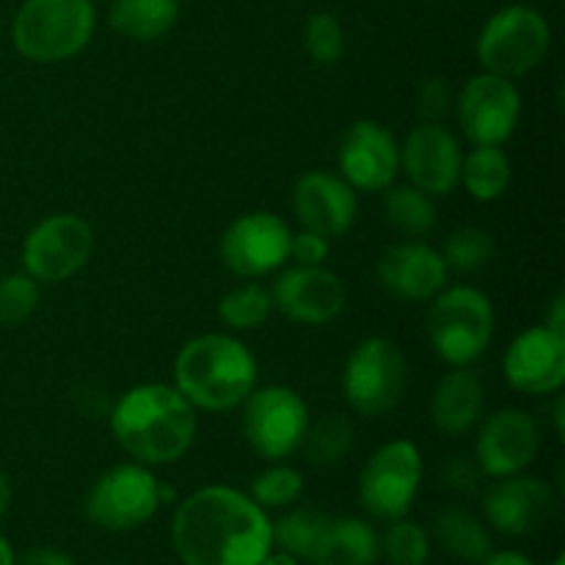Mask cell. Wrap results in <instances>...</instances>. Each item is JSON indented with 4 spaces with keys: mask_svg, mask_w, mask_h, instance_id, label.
<instances>
[{
    "mask_svg": "<svg viewBox=\"0 0 565 565\" xmlns=\"http://www.w3.org/2000/svg\"><path fill=\"white\" fill-rule=\"evenodd\" d=\"M171 546L182 565H259L274 552V522L243 491L204 486L177 505Z\"/></svg>",
    "mask_w": 565,
    "mask_h": 565,
    "instance_id": "1",
    "label": "cell"
},
{
    "mask_svg": "<svg viewBox=\"0 0 565 565\" xmlns=\"http://www.w3.org/2000/svg\"><path fill=\"white\" fill-rule=\"evenodd\" d=\"M116 445L143 467H166L191 450L196 439V408L174 384H138L108 412Z\"/></svg>",
    "mask_w": 565,
    "mask_h": 565,
    "instance_id": "2",
    "label": "cell"
},
{
    "mask_svg": "<svg viewBox=\"0 0 565 565\" xmlns=\"http://www.w3.org/2000/svg\"><path fill=\"white\" fill-rule=\"evenodd\" d=\"M174 386L193 408L224 414L257 390V359L232 334H202L180 348Z\"/></svg>",
    "mask_w": 565,
    "mask_h": 565,
    "instance_id": "3",
    "label": "cell"
},
{
    "mask_svg": "<svg viewBox=\"0 0 565 565\" xmlns=\"http://www.w3.org/2000/svg\"><path fill=\"white\" fill-rule=\"evenodd\" d=\"M97 9L92 0H25L11 22L14 50L36 64L75 58L92 42Z\"/></svg>",
    "mask_w": 565,
    "mask_h": 565,
    "instance_id": "4",
    "label": "cell"
},
{
    "mask_svg": "<svg viewBox=\"0 0 565 565\" xmlns=\"http://www.w3.org/2000/svg\"><path fill=\"white\" fill-rule=\"evenodd\" d=\"M425 331L441 362L469 367L489 351L494 340V307L489 296L472 285L445 287L430 298Z\"/></svg>",
    "mask_w": 565,
    "mask_h": 565,
    "instance_id": "5",
    "label": "cell"
},
{
    "mask_svg": "<svg viewBox=\"0 0 565 565\" xmlns=\"http://www.w3.org/2000/svg\"><path fill=\"white\" fill-rule=\"evenodd\" d=\"M550 20L533 6L513 3L486 20L478 33L475 53L483 72L516 81L541 66V61L550 53Z\"/></svg>",
    "mask_w": 565,
    "mask_h": 565,
    "instance_id": "6",
    "label": "cell"
},
{
    "mask_svg": "<svg viewBox=\"0 0 565 565\" xmlns=\"http://www.w3.org/2000/svg\"><path fill=\"white\" fill-rule=\"evenodd\" d=\"M408 390V362L401 345L386 337L359 342L342 367V395L362 417H384L395 412Z\"/></svg>",
    "mask_w": 565,
    "mask_h": 565,
    "instance_id": "7",
    "label": "cell"
},
{
    "mask_svg": "<svg viewBox=\"0 0 565 565\" xmlns=\"http://www.w3.org/2000/svg\"><path fill=\"white\" fill-rule=\"evenodd\" d=\"M163 505V483L143 463H116L86 491V519L108 533H127L147 524Z\"/></svg>",
    "mask_w": 565,
    "mask_h": 565,
    "instance_id": "8",
    "label": "cell"
},
{
    "mask_svg": "<svg viewBox=\"0 0 565 565\" xmlns=\"http://www.w3.org/2000/svg\"><path fill=\"white\" fill-rule=\"evenodd\" d=\"M423 452L414 441H386L367 458L359 472V505L367 516L386 524L408 516L419 494V486H423Z\"/></svg>",
    "mask_w": 565,
    "mask_h": 565,
    "instance_id": "9",
    "label": "cell"
},
{
    "mask_svg": "<svg viewBox=\"0 0 565 565\" xmlns=\"http://www.w3.org/2000/svg\"><path fill=\"white\" fill-rule=\"evenodd\" d=\"M309 406L290 386H263L243 401V436L259 458L287 461L303 445Z\"/></svg>",
    "mask_w": 565,
    "mask_h": 565,
    "instance_id": "10",
    "label": "cell"
},
{
    "mask_svg": "<svg viewBox=\"0 0 565 565\" xmlns=\"http://www.w3.org/2000/svg\"><path fill=\"white\" fill-rule=\"evenodd\" d=\"M94 252V232L75 213H55L39 221L22 241V268L39 285L72 279Z\"/></svg>",
    "mask_w": 565,
    "mask_h": 565,
    "instance_id": "11",
    "label": "cell"
},
{
    "mask_svg": "<svg viewBox=\"0 0 565 565\" xmlns=\"http://www.w3.org/2000/svg\"><path fill=\"white\" fill-rule=\"evenodd\" d=\"M456 114L472 147H502L511 141L522 119V94L508 77L483 72L463 83Z\"/></svg>",
    "mask_w": 565,
    "mask_h": 565,
    "instance_id": "12",
    "label": "cell"
},
{
    "mask_svg": "<svg viewBox=\"0 0 565 565\" xmlns=\"http://www.w3.org/2000/svg\"><path fill=\"white\" fill-rule=\"evenodd\" d=\"M292 230L268 210L241 215L224 230L218 243L221 263L243 279L270 276L290 263Z\"/></svg>",
    "mask_w": 565,
    "mask_h": 565,
    "instance_id": "13",
    "label": "cell"
},
{
    "mask_svg": "<svg viewBox=\"0 0 565 565\" xmlns=\"http://www.w3.org/2000/svg\"><path fill=\"white\" fill-rule=\"evenodd\" d=\"M337 169L353 191L381 193L401 174V143L381 121L359 119L337 143Z\"/></svg>",
    "mask_w": 565,
    "mask_h": 565,
    "instance_id": "14",
    "label": "cell"
},
{
    "mask_svg": "<svg viewBox=\"0 0 565 565\" xmlns=\"http://www.w3.org/2000/svg\"><path fill=\"white\" fill-rule=\"evenodd\" d=\"M461 143L441 121H419L401 143V171L408 177V185L430 199L450 196L461 185Z\"/></svg>",
    "mask_w": 565,
    "mask_h": 565,
    "instance_id": "15",
    "label": "cell"
},
{
    "mask_svg": "<svg viewBox=\"0 0 565 565\" xmlns=\"http://www.w3.org/2000/svg\"><path fill=\"white\" fill-rule=\"evenodd\" d=\"M270 303L285 320L298 326H326L345 312L348 292L340 276L326 265L281 270L268 287Z\"/></svg>",
    "mask_w": 565,
    "mask_h": 565,
    "instance_id": "16",
    "label": "cell"
},
{
    "mask_svg": "<svg viewBox=\"0 0 565 565\" xmlns=\"http://www.w3.org/2000/svg\"><path fill=\"white\" fill-rule=\"evenodd\" d=\"M557 511V494L546 480L533 475L494 478L483 494V516L502 535H533L552 522Z\"/></svg>",
    "mask_w": 565,
    "mask_h": 565,
    "instance_id": "17",
    "label": "cell"
},
{
    "mask_svg": "<svg viewBox=\"0 0 565 565\" xmlns=\"http://www.w3.org/2000/svg\"><path fill=\"white\" fill-rule=\"evenodd\" d=\"M475 461L486 478H508L519 475L535 461L541 447V430L533 414L522 408H500L480 419Z\"/></svg>",
    "mask_w": 565,
    "mask_h": 565,
    "instance_id": "18",
    "label": "cell"
},
{
    "mask_svg": "<svg viewBox=\"0 0 565 565\" xmlns=\"http://www.w3.org/2000/svg\"><path fill=\"white\" fill-rule=\"evenodd\" d=\"M375 279L381 290L390 292L397 301L423 303L445 290L450 270L439 248L408 237L381 254L375 263Z\"/></svg>",
    "mask_w": 565,
    "mask_h": 565,
    "instance_id": "19",
    "label": "cell"
},
{
    "mask_svg": "<svg viewBox=\"0 0 565 565\" xmlns=\"http://www.w3.org/2000/svg\"><path fill=\"white\" fill-rule=\"evenodd\" d=\"M292 213L301 230L318 235L342 237L359 218V196L340 174L331 171H307L292 185Z\"/></svg>",
    "mask_w": 565,
    "mask_h": 565,
    "instance_id": "20",
    "label": "cell"
},
{
    "mask_svg": "<svg viewBox=\"0 0 565 565\" xmlns=\"http://www.w3.org/2000/svg\"><path fill=\"white\" fill-rule=\"evenodd\" d=\"M505 381L524 395H552L565 384V334L535 326L508 345L502 359Z\"/></svg>",
    "mask_w": 565,
    "mask_h": 565,
    "instance_id": "21",
    "label": "cell"
},
{
    "mask_svg": "<svg viewBox=\"0 0 565 565\" xmlns=\"http://www.w3.org/2000/svg\"><path fill=\"white\" fill-rule=\"evenodd\" d=\"M486 392L483 381L469 367H452L441 375L430 397V423L445 436H467L483 419Z\"/></svg>",
    "mask_w": 565,
    "mask_h": 565,
    "instance_id": "22",
    "label": "cell"
},
{
    "mask_svg": "<svg viewBox=\"0 0 565 565\" xmlns=\"http://www.w3.org/2000/svg\"><path fill=\"white\" fill-rule=\"evenodd\" d=\"M381 561L379 533L359 516H331L315 544L309 565H375Z\"/></svg>",
    "mask_w": 565,
    "mask_h": 565,
    "instance_id": "23",
    "label": "cell"
},
{
    "mask_svg": "<svg viewBox=\"0 0 565 565\" xmlns=\"http://www.w3.org/2000/svg\"><path fill=\"white\" fill-rule=\"evenodd\" d=\"M434 539L447 555L467 565H480L494 552L489 527L461 505H447L436 513Z\"/></svg>",
    "mask_w": 565,
    "mask_h": 565,
    "instance_id": "24",
    "label": "cell"
},
{
    "mask_svg": "<svg viewBox=\"0 0 565 565\" xmlns=\"http://www.w3.org/2000/svg\"><path fill=\"white\" fill-rule=\"evenodd\" d=\"M180 20V0H114L108 22L132 42H158Z\"/></svg>",
    "mask_w": 565,
    "mask_h": 565,
    "instance_id": "25",
    "label": "cell"
},
{
    "mask_svg": "<svg viewBox=\"0 0 565 565\" xmlns=\"http://www.w3.org/2000/svg\"><path fill=\"white\" fill-rule=\"evenodd\" d=\"M511 158L502 147H472V152L463 154L461 185L475 202H497L511 185Z\"/></svg>",
    "mask_w": 565,
    "mask_h": 565,
    "instance_id": "26",
    "label": "cell"
},
{
    "mask_svg": "<svg viewBox=\"0 0 565 565\" xmlns=\"http://www.w3.org/2000/svg\"><path fill=\"white\" fill-rule=\"evenodd\" d=\"M384 218L395 232L406 237H423L436 226V204L428 193L414 185L386 188L384 196Z\"/></svg>",
    "mask_w": 565,
    "mask_h": 565,
    "instance_id": "27",
    "label": "cell"
},
{
    "mask_svg": "<svg viewBox=\"0 0 565 565\" xmlns=\"http://www.w3.org/2000/svg\"><path fill=\"white\" fill-rule=\"evenodd\" d=\"M353 447V423L345 414H326L318 423H309L303 436V456L315 467H337Z\"/></svg>",
    "mask_w": 565,
    "mask_h": 565,
    "instance_id": "28",
    "label": "cell"
},
{
    "mask_svg": "<svg viewBox=\"0 0 565 565\" xmlns=\"http://www.w3.org/2000/svg\"><path fill=\"white\" fill-rule=\"evenodd\" d=\"M329 519V513L315 505L292 508L290 513L279 516V522H274V546L296 561H309Z\"/></svg>",
    "mask_w": 565,
    "mask_h": 565,
    "instance_id": "29",
    "label": "cell"
},
{
    "mask_svg": "<svg viewBox=\"0 0 565 565\" xmlns=\"http://www.w3.org/2000/svg\"><path fill=\"white\" fill-rule=\"evenodd\" d=\"M270 312H274V303H270L268 287L257 285V281L235 287L218 301V320L230 331L263 329Z\"/></svg>",
    "mask_w": 565,
    "mask_h": 565,
    "instance_id": "30",
    "label": "cell"
},
{
    "mask_svg": "<svg viewBox=\"0 0 565 565\" xmlns=\"http://www.w3.org/2000/svg\"><path fill=\"white\" fill-rule=\"evenodd\" d=\"M381 557L390 565H428L430 535L414 519L403 516L390 522V527L379 535Z\"/></svg>",
    "mask_w": 565,
    "mask_h": 565,
    "instance_id": "31",
    "label": "cell"
},
{
    "mask_svg": "<svg viewBox=\"0 0 565 565\" xmlns=\"http://www.w3.org/2000/svg\"><path fill=\"white\" fill-rule=\"evenodd\" d=\"M497 252V243L491 237V232L480 230V226H463V230L452 232L447 237L445 248H441V257L450 274H478L486 265L491 263Z\"/></svg>",
    "mask_w": 565,
    "mask_h": 565,
    "instance_id": "32",
    "label": "cell"
},
{
    "mask_svg": "<svg viewBox=\"0 0 565 565\" xmlns=\"http://www.w3.org/2000/svg\"><path fill=\"white\" fill-rule=\"evenodd\" d=\"M303 494V475L287 463H274L265 472L252 480V500L263 511H276V508H290L301 500Z\"/></svg>",
    "mask_w": 565,
    "mask_h": 565,
    "instance_id": "33",
    "label": "cell"
},
{
    "mask_svg": "<svg viewBox=\"0 0 565 565\" xmlns=\"http://www.w3.org/2000/svg\"><path fill=\"white\" fill-rule=\"evenodd\" d=\"M42 301V290L33 276L22 274H6L0 279V329H14L22 326Z\"/></svg>",
    "mask_w": 565,
    "mask_h": 565,
    "instance_id": "34",
    "label": "cell"
},
{
    "mask_svg": "<svg viewBox=\"0 0 565 565\" xmlns=\"http://www.w3.org/2000/svg\"><path fill=\"white\" fill-rule=\"evenodd\" d=\"M303 44L318 66H334L345 55V28L331 11H315L303 28Z\"/></svg>",
    "mask_w": 565,
    "mask_h": 565,
    "instance_id": "35",
    "label": "cell"
},
{
    "mask_svg": "<svg viewBox=\"0 0 565 565\" xmlns=\"http://www.w3.org/2000/svg\"><path fill=\"white\" fill-rule=\"evenodd\" d=\"M480 478H486L483 469L478 467V461H472V458L467 456H450L439 469L441 489H447L450 494L458 497L478 494Z\"/></svg>",
    "mask_w": 565,
    "mask_h": 565,
    "instance_id": "36",
    "label": "cell"
},
{
    "mask_svg": "<svg viewBox=\"0 0 565 565\" xmlns=\"http://www.w3.org/2000/svg\"><path fill=\"white\" fill-rule=\"evenodd\" d=\"M452 92L445 77H425L417 88V116L423 121H441L450 114Z\"/></svg>",
    "mask_w": 565,
    "mask_h": 565,
    "instance_id": "37",
    "label": "cell"
},
{
    "mask_svg": "<svg viewBox=\"0 0 565 565\" xmlns=\"http://www.w3.org/2000/svg\"><path fill=\"white\" fill-rule=\"evenodd\" d=\"M331 252L329 237L318 235V232L298 230L292 232L290 237V259L301 268H318V265H326Z\"/></svg>",
    "mask_w": 565,
    "mask_h": 565,
    "instance_id": "38",
    "label": "cell"
},
{
    "mask_svg": "<svg viewBox=\"0 0 565 565\" xmlns=\"http://www.w3.org/2000/svg\"><path fill=\"white\" fill-rule=\"evenodd\" d=\"M14 565H77L66 552L53 550V546H33V550L22 552Z\"/></svg>",
    "mask_w": 565,
    "mask_h": 565,
    "instance_id": "39",
    "label": "cell"
},
{
    "mask_svg": "<svg viewBox=\"0 0 565 565\" xmlns=\"http://www.w3.org/2000/svg\"><path fill=\"white\" fill-rule=\"evenodd\" d=\"M77 397H81V412L86 414V417H108L110 408L105 406V390H99V386H94L92 392L83 386V390H77Z\"/></svg>",
    "mask_w": 565,
    "mask_h": 565,
    "instance_id": "40",
    "label": "cell"
},
{
    "mask_svg": "<svg viewBox=\"0 0 565 565\" xmlns=\"http://www.w3.org/2000/svg\"><path fill=\"white\" fill-rule=\"evenodd\" d=\"M544 326L546 329L557 331V334H565V296L563 292H557V296L552 298L550 309H546V315H544Z\"/></svg>",
    "mask_w": 565,
    "mask_h": 565,
    "instance_id": "41",
    "label": "cell"
},
{
    "mask_svg": "<svg viewBox=\"0 0 565 565\" xmlns=\"http://www.w3.org/2000/svg\"><path fill=\"white\" fill-rule=\"evenodd\" d=\"M480 565H535L530 561L527 555L522 552H513V550H500V552H491Z\"/></svg>",
    "mask_w": 565,
    "mask_h": 565,
    "instance_id": "42",
    "label": "cell"
},
{
    "mask_svg": "<svg viewBox=\"0 0 565 565\" xmlns=\"http://www.w3.org/2000/svg\"><path fill=\"white\" fill-rule=\"evenodd\" d=\"M11 497H14V491H11V480L9 475L0 469V519H3L6 511L11 508Z\"/></svg>",
    "mask_w": 565,
    "mask_h": 565,
    "instance_id": "43",
    "label": "cell"
},
{
    "mask_svg": "<svg viewBox=\"0 0 565 565\" xmlns=\"http://www.w3.org/2000/svg\"><path fill=\"white\" fill-rule=\"evenodd\" d=\"M552 417H555L557 436H561V439H563V434H565V401H563V397H557V401H555V408H552Z\"/></svg>",
    "mask_w": 565,
    "mask_h": 565,
    "instance_id": "44",
    "label": "cell"
},
{
    "mask_svg": "<svg viewBox=\"0 0 565 565\" xmlns=\"http://www.w3.org/2000/svg\"><path fill=\"white\" fill-rule=\"evenodd\" d=\"M259 565H301V561H296V557L285 555V552H270L268 557H265Z\"/></svg>",
    "mask_w": 565,
    "mask_h": 565,
    "instance_id": "45",
    "label": "cell"
},
{
    "mask_svg": "<svg viewBox=\"0 0 565 565\" xmlns=\"http://www.w3.org/2000/svg\"><path fill=\"white\" fill-rule=\"evenodd\" d=\"M14 550H11V544L9 541L3 539V535H0V565H14Z\"/></svg>",
    "mask_w": 565,
    "mask_h": 565,
    "instance_id": "46",
    "label": "cell"
},
{
    "mask_svg": "<svg viewBox=\"0 0 565 565\" xmlns=\"http://www.w3.org/2000/svg\"><path fill=\"white\" fill-rule=\"evenodd\" d=\"M552 565H565V557L563 555L555 557V561H552Z\"/></svg>",
    "mask_w": 565,
    "mask_h": 565,
    "instance_id": "47",
    "label": "cell"
},
{
    "mask_svg": "<svg viewBox=\"0 0 565 565\" xmlns=\"http://www.w3.org/2000/svg\"><path fill=\"white\" fill-rule=\"evenodd\" d=\"M108 565H119V563H108Z\"/></svg>",
    "mask_w": 565,
    "mask_h": 565,
    "instance_id": "48",
    "label": "cell"
}]
</instances>
